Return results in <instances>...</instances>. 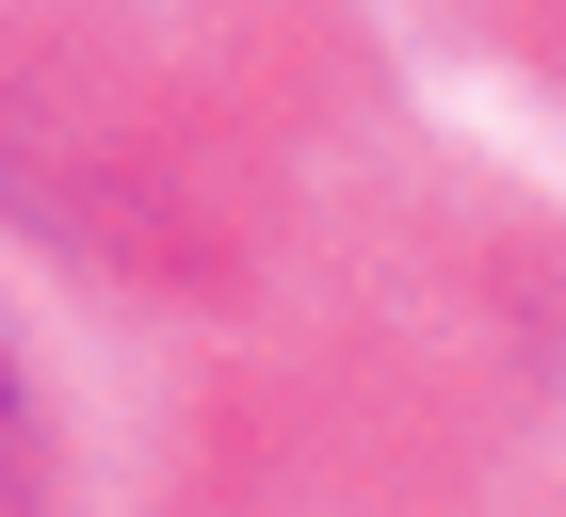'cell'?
Returning a JSON list of instances; mask_svg holds the SVG:
<instances>
[{
  "label": "cell",
  "mask_w": 566,
  "mask_h": 517,
  "mask_svg": "<svg viewBox=\"0 0 566 517\" xmlns=\"http://www.w3.org/2000/svg\"><path fill=\"white\" fill-rule=\"evenodd\" d=\"M0 517H97V436L17 292H0Z\"/></svg>",
  "instance_id": "obj_1"
}]
</instances>
